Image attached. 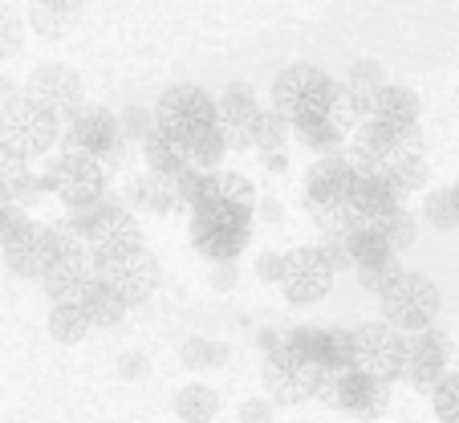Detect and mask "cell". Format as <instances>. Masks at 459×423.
Listing matches in <instances>:
<instances>
[{
    "label": "cell",
    "instance_id": "obj_25",
    "mask_svg": "<svg viewBox=\"0 0 459 423\" xmlns=\"http://www.w3.org/2000/svg\"><path fill=\"white\" fill-rule=\"evenodd\" d=\"M78 305H82V313L90 318V326H98V330H102V326H118V322L130 313V305L122 302L110 286H106L102 277H94V281H90V289L82 294Z\"/></svg>",
    "mask_w": 459,
    "mask_h": 423
},
{
    "label": "cell",
    "instance_id": "obj_32",
    "mask_svg": "<svg viewBox=\"0 0 459 423\" xmlns=\"http://www.w3.org/2000/svg\"><path fill=\"white\" fill-rule=\"evenodd\" d=\"M289 135H293V127L269 106V110H260L256 127H252V147L264 151V155H281V147L289 143Z\"/></svg>",
    "mask_w": 459,
    "mask_h": 423
},
{
    "label": "cell",
    "instance_id": "obj_19",
    "mask_svg": "<svg viewBox=\"0 0 459 423\" xmlns=\"http://www.w3.org/2000/svg\"><path fill=\"white\" fill-rule=\"evenodd\" d=\"M216 110H220V130H224L228 147L232 151H248L252 147V127L260 119V98L248 82H232L224 94L216 98Z\"/></svg>",
    "mask_w": 459,
    "mask_h": 423
},
{
    "label": "cell",
    "instance_id": "obj_35",
    "mask_svg": "<svg viewBox=\"0 0 459 423\" xmlns=\"http://www.w3.org/2000/svg\"><path fill=\"white\" fill-rule=\"evenodd\" d=\"M423 216L431 228H439V233H451V228H459V199H455V188H435L431 196L423 199Z\"/></svg>",
    "mask_w": 459,
    "mask_h": 423
},
{
    "label": "cell",
    "instance_id": "obj_6",
    "mask_svg": "<svg viewBox=\"0 0 459 423\" xmlns=\"http://www.w3.org/2000/svg\"><path fill=\"white\" fill-rule=\"evenodd\" d=\"M155 127L167 130L171 138H179L183 147H191L200 135H208L212 127H220L216 98H212L204 86L179 82V86H171V90H163V94H159Z\"/></svg>",
    "mask_w": 459,
    "mask_h": 423
},
{
    "label": "cell",
    "instance_id": "obj_47",
    "mask_svg": "<svg viewBox=\"0 0 459 423\" xmlns=\"http://www.w3.org/2000/svg\"><path fill=\"white\" fill-rule=\"evenodd\" d=\"M256 216L269 220V225H277V220H281V204H273V199H260V204H256Z\"/></svg>",
    "mask_w": 459,
    "mask_h": 423
},
{
    "label": "cell",
    "instance_id": "obj_34",
    "mask_svg": "<svg viewBox=\"0 0 459 423\" xmlns=\"http://www.w3.org/2000/svg\"><path fill=\"white\" fill-rule=\"evenodd\" d=\"M228 138H224V130L220 127H212L208 135H200L195 143L187 147V159H191V167L195 172H220V163H224V155H228Z\"/></svg>",
    "mask_w": 459,
    "mask_h": 423
},
{
    "label": "cell",
    "instance_id": "obj_9",
    "mask_svg": "<svg viewBox=\"0 0 459 423\" xmlns=\"http://www.w3.org/2000/svg\"><path fill=\"white\" fill-rule=\"evenodd\" d=\"M354 371L370 375L378 383H399L407 371V334H399L386 322H366L354 330Z\"/></svg>",
    "mask_w": 459,
    "mask_h": 423
},
{
    "label": "cell",
    "instance_id": "obj_51",
    "mask_svg": "<svg viewBox=\"0 0 459 423\" xmlns=\"http://www.w3.org/2000/svg\"><path fill=\"white\" fill-rule=\"evenodd\" d=\"M455 199H459V183H455Z\"/></svg>",
    "mask_w": 459,
    "mask_h": 423
},
{
    "label": "cell",
    "instance_id": "obj_3",
    "mask_svg": "<svg viewBox=\"0 0 459 423\" xmlns=\"http://www.w3.org/2000/svg\"><path fill=\"white\" fill-rule=\"evenodd\" d=\"M439 305H443L439 286L427 273H415V269H403L378 294L382 322L394 326L399 334H423V330H431L435 318H439Z\"/></svg>",
    "mask_w": 459,
    "mask_h": 423
},
{
    "label": "cell",
    "instance_id": "obj_23",
    "mask_svg": "<svg viewBox=\"0 0 459 423\" xmlns=\"http://www.w3.org/2000/svg\"><path fill=\"white\" fill-rule=\"evenodd\" d=\"M143 159H147L151 175H167V180H179V175L191 167L187 147H183L179 138L167 135V130H159V127L151 130L147 143H143Z\"/></svg>",
    "mask_w": 459,
    "mask_h": 423
},
{
    "label": "cell",
    "instance_id": "obj_36",
    "mask_svg": "<svg viewBox=\"0 0 459 423\" xmlns=\"http://www.w3.org/2000/svg\"><path fill=\"white\" fill-rule=\"evenodd\" d=\"M390 175H394V183L403 188V196H411V191H419L427 183V175H431V167H427V159H423V151L419 155H403L399 163H390L386 167Z\"/></svg>",
    "mask_w": 459,
    "mask_h": 423
},
{
    "label": "cell",
    "instance_id": "obj_46",
    "mask_svg": "<svg viewBox=\"0 0 459 423\" xmlns=\"http://www.w3.org/2000/svg\"><path fill=\"white\" fill-rule=\"evenodd\" d=\"M33 4H41V9H53V13H78L86 0H33Z\"/></svg>",
    "mask_w": 459,
    "mask_h": 423
},
{
    "label": "cell",
    "instance_id": "obj_1",
    "mask_svg": "<svg viewBox=\"0 0 459 423\" xmlns=\"http://www.w3.org/2000/svg\"><path fill=\"white\" fill-rule=\"evenodd\" d=\"M269 94H273V110H277L289 127H301V122L325 119V114L338 110L342 82H333L330 74L317 66H289L277 74Z\"/></svg>",
    "mask_w": 459,
    "mask_h": 423
},
{
    "label": "cell",
    "instance_id": "obj_33",
    "mask_svg": "<svg viewBox=\"0 0 459 423\" xmlns=\"http://www.w3.org/2000/svg\"><path fill=\"white\" fill-rule=\"evenodd\" d=\"M179 363L187 366V371H212V366L228 363V346L212 342V338H187V342L179 346Z\"/></svg>",
    "mask_w": 459,
    "mask_h": 423
},
{
    "label": "cell",
    "instance_id": "obj_2",
    "mask_svg": "<svg viewBox=\"0 0 459 423\" xmlns=\"http://www.w3.org/2000/svg\"><path fill=\"white\" fill-rule=\"evenodd\" d=\"M252 220L256 212H240V207L224 204H204L191 212V249L208 257L212 265H236L252 241Z\"/></svg>",
    "mask_w": 459,
    "mask_h": 423
},
{
    "label": "cell",
    "instance_id": "obj_28",
    "mask_svg": "<svg viewBox=\"0 0 459 423\" xmlns=\"http://www.w3.org/2000/svg\"><path fill=\"white\" fill-rule=\"evenodd\" d=\"M175 415L183 423H212L220 415V395L208 387V383H187L175 395Z\"/></svg>",
    "mask_w": 459,
    "mask_h": 423
},
{
    "label": "cell",
    "instance_id": "obj_42",
    "mask_svg": "<svg viewBox=\"0 0 459 423\" xmlns=\"http://www.w3.org/2000/svg\"><path fill=\"white\" fill-rule=\"evenodd\" d=\"M236 415L240 423H273V399H244Z\"/></svg>",
    "mask_w": 459,
    "mask_h": 423
},
{
    "label": "cell",
    "instance_id": "obj_13",
    "mask_svg": "<svg viewBox=\"0 0 459 423\" xmlns=\"http://www.w3.org/2000/svg\"><path fill=\"white\" fill-rule=\"evenodd\" d=\"M317 399H325L330 407H338L346 415H358V419H374V415L386 411L390 387L362 371H342V375H325Z\"/></svg>",
    "mask_w": 459,
    "mask_h": 423
},
{
    "label": "cell",
    "instance_id": "obj_48",
    "mask_svg": "<svg viewBox=\"0 0 459 423\" xmlns=\"http://www.w3.org/2000/svg\"><path fill=\"white\" fill-rule=\"evenodd\" d=\"M17 82L13 78H0V106H9V102H17Z\"/></svg>",
    "mask_w": 459,
    "mask_h": 423
},
{
    "label": "cell",
    "instance_id": "obj_24",
    "mask_svg": "<svg viewBox=\"0 0 459 423\" xmlns=\"http://www.w3.org/2000/svg\"><path fill=\"white\" fill-rule=\"evenodd\" d=\"M204 204H224V207H240V212H256V188H252V180H244L240 172H212L208 175V196H204ZM200 204V207H204Z\"/></svg>",
    "mask_w": 459,
    "mask_h": 423
},
{
    "label": "cell",
    "instance_id": "obj_20",
    "mask_svg": "<svg viewBox=\"0 0 459 423\" xmlns=\"http://www.w3.org/2000/svg\"><path fill=\"white\" fill-rule=\"evenodd\" d=\"M94 260L90 257H70V260H57L49 273L41 277V289L49 297V305H65V302H82V294L90 289L94 281Z\"/></svg>",
    "mask_w": 459,
    "mask_h": 423
},
{
    "label": "cell",
    "instance_id": "obj_17",
    "mask_svg": "<svg viewBox=\"0 0 459 423\" xmlns=\"http://www.w3.org/2000/svg\"><path fill=\"white\" fill-rule=\"evenodd\" d=\"M451 371V338L439 330H423V334H407V371L403 379L415 391H435L443 375Z\"/></svg>",
    "mask_w": 459,
    "mask_h": 423
},
{
    "label": "cell",
    "instance_id": "obj_49",
    "mask_svg": "<svg viewBox=\"0 0 459 423\" xmlns=\"http://www.w3.org/2000/svg\"><path fill=\"white\" fill-rule=\"evenodd\" d=\"M269 167L273 172H285V155H269Z\"/></svg>",
    "mask_w": 459,
    "mask_h": 423
},
{
    "label": "cell",
    "instance_id": "obj_26",
    "mask_svg": "<svg viewBox=\"0 0 459 423\" xmlns=\"http://www.w3.org/2000/svg\"><path fill=\"white\" fill-rule=\"evenodd\" d=\"M346 127H350V122L333 110V114H325V119H313V122L293 127V135L301 138L313 155H338L342 143H346Z\"/></svg>",
    "mask_w": 459,
    "mask_h": 423
},
{
    "label": "cell",
    "instance_id": "obj_39",
    "mask_svg": "<svg viewBox=\"0 0 459 423\" xmlns=\"http://www.w3.org/2000/svg\"><path fill=\"white\" fill-rule=\"evenodd\" d=\"M118 127H122L126 143H147V135L155 130V110H147V106H126V110L118 114Z\"/></svg>",
    "mask_w": 459,
    "mask_h": 423
},
{
    "label": "cell",
    "instance_id": "obj_4",
    "mask_svg": "<svg viewBox=\"0 0 459 423\" xmlns=\"http://www.w3.org/2000/svg\"><path fill=\"white\" fill-rule=\"evenodd\" d=\"M90 260H94V273L102 277L130 310L151 302L159 281H163V265H159V257L147 249V241L126 244V249H110V252H94Z\"/></svg>",
    "mask_w": 459,
    "mask_h": 423
},
{
    "label": "cell",
    "instance_id": "obj_31",
    "mask_svg": "<svg viewBox=\"0 0 459 423\" xmlns=\"http://www.w3.org/2000/svg\"><path fill=\"white\" fill-rule=\"evenodd\" d=\"M374 233L382 236V244H386L394 257H399L403 249H411L415 244V233H419V225H415V216H411L407 207H399V212H390V216H382V220H374Z\"/></svg>",
    "mask_w": 459,
    "mask_h": 423
},
{
    "label": "cell",
    "instance_id": "obj_27",
    "mask_svg": "<svg viewBox=\"0 0 459 423\" xmlns=\"http://www.w3.org/2000/svg\"><path fill=\"white\" fill-rule=\"evenodd\" d=\"M313 363H317L325 375L354 371V330H321Z\"/></svg>",
    "mask_w": 459,
    "mask_h": 423
},
{
    "label": "cell",
    "instance_id": "obj_16",
    "mask_svg": "<svg viewBox=\"0 0 459 423\" xmlns=\"http://www.w3.org/2000/svg\"><path fill=\"white\" fill-rule=\"evenodd\" d=\"M403 188L394 183L390 172H354V188L346 196V216L354 225H374V220L390 216L403 207Z\"/></svg>",
    "mask_w": 459,
    "mask_h": 423
},
{
    "label": "cell",
    "instance_id": "obj_29",
    "mask_svg": "<svg viewBox=\"0 0 459 423\" xmlns=\"http://www.w3.org/2000/svg\"><path fill=\"white\" fill-rule=\"evenodd\" d=\"M346 244H350V260H354V269H370V265H386V260H399L394 252L386 249V244H382V236L374 233L370 225L350 228Z\"/></svg>",
    "mask_w": 459,
    "mask_h": 423
},
{
    "label": "cell",
    "instance_id": "obj_21",
    "mask_svg": "<svg viewBox=\"0 0 459 423\" xmlns=\"http://www.w3.org/2000/svg\"><path fill=\"white\" fill-rule=\"evenodd\" d=\"M419 114H423V106H419L415 90L386 82V86L378 90V98H374L370 119L386 122V127H394V130H419Z\"/></svg>",
    "mask_w": 459,
    "mask_h": 423
},
{
    "label": "cell",
    "instance_id": "obj_43",
    "mask_svg": "<svg viewBox=\"0 0 459 423\" xmlns=\"http://www.w3.org/2000/svg\"><path fill=\"white\" fill-rule=\"evenodd\" d=\"M25 207H17V204H4L0 207V249H4V241H9L13 233H17L21 225H25Z\"/></svg>",
    "mask_w": 459,
    "mask_h": 423
},
{
    "label": "cell",
    "instance_id": "obj_15",
    "mask_svg": "<svg viewBox=\"0 0 459 423\" xmlns=\"http://www.w3.org/2000/svg\"><path fill=\"white\" fill-rule=\"evenodd\" d=\"M118 143H122L118 114L106 110V106H86L78 119H70L61 127V151H70V155L106 159Z\"/></svg>",
    "mask_w": 459,
    "mask_h": 423
},
{
    "label": "cell",
    "instance_id": "obj_8",
    "mask_svg": "<svg viewBox=\"0 0 459 423\" xmlns=\"http://www.w3.org/2000/svg\"><path fill=\"white\" fill-rule=\"evenodd\" d=\"M264 391H269L273 403L281 407H297V403H309V399L321 395V383H325V371H321L313 358L297 355L289 346H277L264 355Z\"/></svg>",
    "mask_w": 459,
    "mask_h": 423
},
{
    "label": "cell",
    "instance_id": "obj_11",
    "mask_svg": "<svg viewBox=\"0 0 459 423\" xmlns=\"http://www.w3.org/2000/svg\"><path fill=\"white\" fill-rule=\"evenodd\" d=\"M25 98H33L41 110H49L53 119L65 127L70 119H78L86 110V86H82L78 69L61 66V61H49V66H37L25 78Z\"/></svg>",
    "mask_w": 459,
    "mask_h": 423
},
{
    "label": "cell",
    "instance_id": "obj_50",
    "mask_svg": "<svg viewBox=\"0 0 459 423\" xmlns=\"http://www.w3.org/2000/svg\"><path fill=\"white\" fill-rule=\"evenodd\" d=\"M4 204H13V196H9V188L0 183V207H4Z\"/></svg>",
    "mask_w": 459,
    "mask_h": 423
},
{
    "label": "cell",
    "instance_id": "obj_30",
    "mask_svg": "<svg viewBox=\"0 0 459 423\" xmlns=\"http://www.w3.org/2000/svg\"><path fill=\"white\" fill-rule=\"evenodd\" d=\"M90 318L82 313V305L78 302H65V305H49V334L57 338V342H65V346H74V342H82V338L90 334Z\"/></svg>",
    "mask_w": 459,
    "mask_h": 423
},
{
    "label": "cell",
    "instance_id": "obj_44",
    "mask_svg": "<svg viewBox=\"0 0 459 423\" xmlns=\"http://www.w3.org/2000/svg\"><path fill=\"white\" fill-rule=\"evenodd\" d=\"M281 269H285V252H260V260H256V273L264 277V281H273V286H281Z\"/></svg>",
    "mask_w": 459,
    "mask_h": 423
},
{
    "label": "cell",
    "instance_id": "obj_12",
    "mask_svg": "<svg viewBox=\"0 0 459 423\" xmlns=\"http://www.w3.org/2000/svg\"><path fill=\"white\" fill-rule=\"evenodd\" d=\"M333 289V265L321 257L317 244L285 252V269H281V294L289 305H313Z\"/></svg>",
    "mask_w": 459,
    "mask_h": 423
},
{
    "label": "cell",
    "instance_id": "obj_7",
    "mask_svg": "<svg viewBox=\"0 0 459 423\" xmlns=\"http://www.w3.org/2000/svg\"><path fill=\"white\" fill-rule=\"evenodd\" d=\"M61 143V122L49 110L21 94L17 102L0 106V147L21 159H41Z\"/></svg>",
    "mask_w": 459,
    "mask_h": 423
},
{
    "label": "cell",
    "instance_id": "obj_41",
    "mask_svg": "<svg viewBox=\"0 0 459 423\" xmlns=\"http://www.w3.org/2000/svg\"><path fill=\"white\" fill-rule=\"evenodd\" d=\"M70 17H74V13H53V9H41V4H37V9H33V29L41 37H61V33H65L61 25H70Z\"/></svg>",
    "mask_w": 459,
    "mask_h": 423
},
{
    "label": "cell",
    "instance_id": "obj_45",
    "mask_svg": "<svg viewBox=\"0 0 459 423\" xmlns=\"http://www.w3.org/2000/svg\"><path fill=\"white\" fill-rule=\"evenodd\" d=\"M212 286H216V289H232L236 286V265H216V273H212Z\"/></svg>",
    "mask_w": 459,
    "mask_h": 423
},
{
    "label": "cell",
    "instance_id": "obj_10",
    "mask_svg": "<svg viewBox=\"0 0 459 423\" xmlns=\"http://www.w3.org/2000/svg\"><path fill=\"white\" fill-rule=\"evenodd\" d=\"M70 225L78 228L82 241L90 244V257L143 241V228L130 216V204L126 199H114V196H106L102 204L86 207V212H70Z\"/></svg>",
    "mask_w": 459,
    "mask_h": 423
},
{
    "label": "cell",
    "instance_id": "obj_18",
    "mask_svg": "<svg viewBox=\"0 0 459 423\" xmlns=\"http://www.w3.org/2000/svg\"><path fill=\"white\" fill-rule=\"evenodd\" d=\"M350 188H354V163H350V155H342V151L338 155H321L309 167V175H305V204L321 207V212L346 207Z\"/></svg>",
    "mask_w": 459,
    "mask_h": 423
},
{
    "label": "cell",
    "instance_id": "obj_38",
    "mask_svg": "<svg viewBox=\"0 0 459 423\" xmlns=\"http://www.w3.org/2000/svg\"><path fill=\"white\" fill-rule=\"evenodd\" d=\"M21 45H25V21L17 17V9L0 4V61L17 57Z\"/></svg>",
    "mask_w": 459,
    "mask_h": 423
},
{
    "label": "cell",
    "instance_id": "obj_37",
    "mask_svg": "<svg viewBox=\"0 0 459 423\" xmlns=\"http://www.w3.org/2000/svg\"><path fill=\"white\" fill-rule=\"evenodd\" d=\"M435 403V419L439 423H459V371H447L443 383L431 391Z\"/></svg>",
    "mask_w": 459,
    "mask_h": 423
},
{
    "label": "cell",
    "instance_id": "obj_14",
    "mask_svg": "<svg viewBox=\"0 0 459 423\" xmlns=\"http://www.w3.org/2000/svg\"><path fill=\"white\" fill-rule=\"evenodd\" d=\"M9 273L25 277V281H41L53 265H57V244H53V228L49 225H37V220H25L17 233L4 241L0 249Z\"/></svg>",
    "mask_w": 459,
    "mask_h": 423
},
{
    "label": "cell",
    "instance_id": "obj_22",
    "mask_svg": "<svg viewBox=\"0 0 459 423\" xmlns=\"http://www.w3.org/2000/svg\"><path fill=\"white\" fill-rule=\"evenodd\" d=\"M126 204L143 207V212H151V216H167V212H175L179 204V188H175V180H167V175H139V180H130L126 188Z\"/></svg>",
    "mask_w": 459,
    "mask_h": 423
},
{
    "label": "cell",
    "instance_id": "obj_40",
    "mask_svg": "<svg viewBox=\"0 0 459 423\" xmlns=\"http://www.w3.org/2000/svg\"><path fill=\"white\" fill-rule=\"evenodd\" d=\"M358 273V281H362V289H370L374 297L382 294V289L390 286V281H394V277L403 273V265L399 260H386V265H370V269H354Z\"/></svg>",
    "mask_w": 459,
    "mask_h": 423
},
{
    "label": "cell",
    "instance_id": "obj_5",
    "mask_svg": "<svg viewBox=\"0 0 459 423\" xmlns=\"http://www.w3.org/2000/svg\"><path fill=\"white\" fill-rule=\"evenodd\" d=\"M41 180H45V191H53L70 212H86V207L102 204L110 196V172H106L102 159H90V155L61 151L57 159H49Z\"/></svg>",
    "mask_w": 459,
    "mask_h": 423
}]
</instances>
